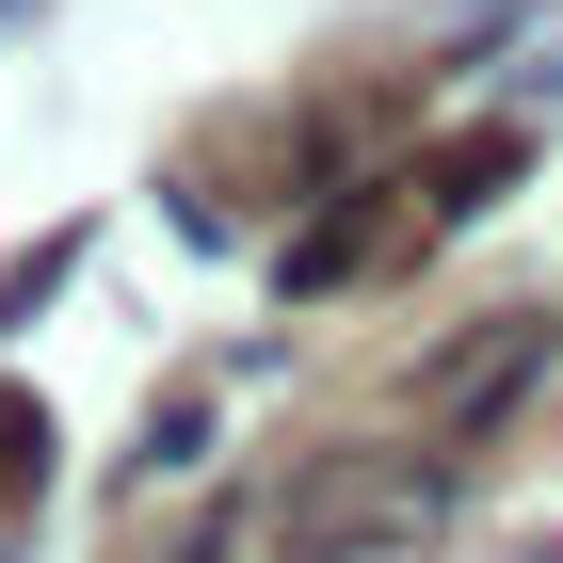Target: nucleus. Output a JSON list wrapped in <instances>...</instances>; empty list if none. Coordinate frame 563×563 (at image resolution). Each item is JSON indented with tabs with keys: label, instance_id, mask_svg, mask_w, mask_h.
<instances>
[{
	"label": "nucleus",
	"instance_id": "f257e3e1",
	"mask_svg": "<svg viewBox=\"0 0 563 563\" xmlns=\"http://www.w3.org/2000/svg\"><path fill=\"white\" fill-rule=\"evenodd\" d=\"M33 467H48V434H33V402L0 387V516H16V499H33Z\"/></svg>",
	"mask_w": 563,
	"mask_h": 563
}]
</instances>
